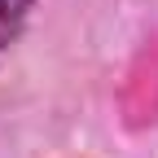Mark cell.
Instances as JSON below:
<instances>
[{
    "label": "cell",
    "instance_id": "6da1fadb",
    "mask_svg": "<svg viewBox=\"0 0 158 158\" xmlns=\"http://www.w3.org/2000/svg\"><path fill=\"white\" fill-rule=\"evenodd\" d=\"M35 9H40V0H0V62H5L9 48L27 35Z\"/></svg>",
    "mask_w": 158,
    "mask_h": 158
}]
</instances>
